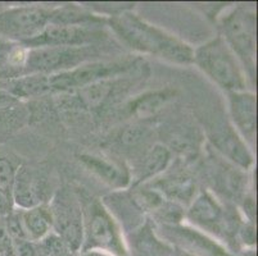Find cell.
I'll return each mask as SVG.
<instances>
[{"instance_id":"obj_1","label":"cell","mask_w":258,"mask_h":256,"mask_svg":"<svg viewBox=\"0 0 258 256\" xmlns=\"http://www.w3.org/2000/svg\"><path fill=\"white\" fill-rule=\"evenodd\" d=\"M107 26L117 39L137 53L179 65L193 64L194 49L170 32L151 25L138 14L122 11L107 17Z\"/></svg>"},{"instance_id":"obj_2","label":"cell","mask_w":258,"mask_h":256,"mask_svg":"<svg viewBox=\"0 0 258 256\" xmlns=\"http://www.w3.org/2000/svg\"><path fill=\"white\" fill-rule=\"evenodd\" d=\"M219 27L227 46L238 58L248 82H255V53H257V13L253 8L234 7L220 17Z\"/></svg>"},{"instance_id":"obj_3","label":"cell","mask_w":258,"mask_h":256,"mask_svg":"<svg viewBox=\"0 0 258 256\" xmlns=\"http://www.w3.org/2000/svg\"><path fill=\"white\" fill-rule=\"evenodd\" d=\"M193 64L226 93L247 90L245 72L220 35L194 49Z\"/></svg>"},{"instance_id":"obj_4","label":"cell","mask_w":258,"mask_h":256,"mask_svg":"<svg viewBox=\"0 0 258 256\" xmlns=\"http://www.w3.org/2000/svg\"><path fill=\"white\" fill-rule=\"evenodd\" d=\"M81 206L84 239L80 253L97 250L112 256H127L128 248L123 233L111 210L98 199H90L86 203L81 200Z\"/></svg>"},{"instance_id":"obj_5","label":"cell","mask_w":258,"mask_h":256,"mask_svg":"<svg viewBox=\"0 0 258 256\" xmlns=\"http://www.w3.org/2000/svg\"><path fill=\"white\" fill-rule=\"evenodd\" d=\"M137 62L138 59L113 60V62L94 60L66 72L48 74L49 94L75 93L89 84L117 78L121 74L127 73L128 70L133 69Z\"/></svg>"},{"instance_id":"obj_6","label":"cell","mask_w":258,"mask_h":256,"mask_svg":"<svg viewBox=\"0 0 258 256\" xmlns=\"http://www.w3.org/2000/svg\"><path fill=\"white\" fill-rule=\"evenodd\" d=\"M51 213V232L57 234L66 247L77 256L83 247V206L80 197L67 189L58 190L48 203Z\"/></svg>"},{"instance_id":"obj_7","label":"cell","mask_w":258,"mask_h":256,"mask_svg":"<svg viewBox=\"0 0 258 256\" xmlns=\"http://www.w3.org/2000/svg\"><path fill=\"white\" fill-rule=\"evenodd\" d=\"M97 46H80V48H48L29 49L23 74H54L74 69L85 63L98 60Z\"/></svg>"},{"instance_id":"obj_8","label":"cell","mask_w":258,"mask_h":256,"mask_svg":"<svg viewBox=\"0 0 258 256\" xmlns=\"http://www.w3.org/2000/svg\"><path fill=\"white\" fill-rule=\"evenodd\" d=\"M53 8L11 7L0 12V39L26 45L51 23Z\"/></svg>"},{"instance_id":"obj_9","label":"cell","mask_w":258,"mask_h":256,"mask_svg":"<svg viewBox=\"0 0 258 256\" xmlns=\"http://www.w3.org/2000/svg\"><path fill=\"white\" fill-rule=\"evenodd\" d=\"M108 37L102 25L64 26L49 25L39 36L26 44V48H80V46H97Z\"/></svg>"},{"instance_id":"obj_10","label":"cell","mask_w":258,"mask_h":256,"mask_svg":"<svg viewBox=\"0 0 258 256\" xmlns=\"http://www.w3.org/2000/svg\"><path fill=\"white\" fill-rule=\"evenodd\" d=\"M161 233L170 239L176 248L194 256H230L226 248L215 238L194 227L182 224H162Z\"/></svg>"},{"instance_id":"obj_11","label":"cell","mask_w":258,"mask_h":256,"mask_svg":"<svg viewBox=\"0 0 258 256\" xmlns=\"http://www.w3.org/2000/svg\"><path fill=\"white\" fill-rule=\"evenodd\" d=\"M187 222L194 228L213 236H221L226 231V215L221 204L210 192H201L194 197L186 210Z\"/></svg>"},{"instance_id":"obj_12","label":"cell","mask_w":258,"mask_h":256,"mask_svg":"<svg viewBox=\"0 0 258 256\" xmlns=\"http://www.w3.org/2000/svg\"><path fill=\"white\" fill-rule=\"evenodd\" d=\"M231 126L247 144H254L257 132V98L248 90L227 93Z\"/></svg>"},{"instance_id":"obj_13","label":"cell","mask_w":258,"mask_h":256,"mask_svg":"<svg viewBox=\"0 0 258 256\" xmlns=\"http://www.w3.org/2000/svg\"><path fill=\"white\" fill-rule=\"evenodd\" d=\"M208 137L215 149L234 165L243 170L252 168L254 163L253 154L250 152L247 142L238 135L231 124L213 128Z\"/></svg>"},{"instance_id":"obj_14","label":"cell","mask_w":258,"mask_h":256,"mask_svg":"<svg viewBox=\"0 0 258 256\" xmlns=\"http://www.w3.org/2000/svg\"><path fill=\"white\" fill-rule=\"evenodd\" d=\"M45 181L34 169L27 165H18L12 186V199L15 208L26 210L45 204Z\"/></svg>"},{"instance_id":"obj_15","label":"cell","mask_w":258,"mask_h":256,"mask_svg":"<svg viewBox=\"0 0 258 256\" xmlns=\"http://www.w3.org/2000/svg\"><path fill=\"white\" fill-rule=\"evenodd\" d=\"M79 160L89 172L112 189L123 190L130 185V172L123 164L94 154H81Z\"/></svg>"},{"instance_id":"obj_16","label":"cell","mask_w":258,"mask_h":256,"mask_svg":"<svg viewBox=\"0 0 258 256\" xmlns=\"http://www.w3.org/2000/svg\"><path fill=\"white\" fill-rule=\"evenodd\" d=\"M175 96L176 90L170 88L147 91L128 103L127 112L137 119L153 118Z\"/></svg>"},{"instance_id":"obj_17","label":"cell","mask_w":258,"mask_h":256,"mask_svg":"<svg viewBox=\"0 0 258 256\" xmlns=\"http://www.w3.org/2000/svg\"><path fill=\"white\" fill-rule=\"evenodd\" d=\"M18 210V209H17ZM26 237L30 241H41L51 233V213L48 203L26 210H18Z\"/></svg>"},{"instance_id":"obj_18","label":"cell","mask_w":258,"mask_h":256,"mask_svg":"<svg viewBox=\"0 0 258 256\" xmlns=\"http://www.w3.org/2000/svg\"><path fill=\"white\" fill-rule=\"evenodd\" d=\"M29 48L0 39V81L22 76Z\"/></svg>"},{"instance_id":"obj_19","label":"cell","mask_w":258,"mask_h":256,"mask_svg":"<svg viewBox=\"0 0 258 256\" xmlns=\"http://www.w3.org/2000/svg\"><path fill=\"white\" fill-rule=\"evenodd\" d=\"M171 161V151L161 144H156L145 155L143 161L142 173L138 180V183H143L152 178L157 177L167 169Z\"/></svg>"},{"instance_id":"obj_20","label":"cell","mask_w":258,"mask_h":256,"mask_svg":"<svg viewBox=\"0 0 258 256\" xmlns=\"http://www.w3.org/2000/svg\"><path fill=\"white\" fill-rule=\"evenodd\" d=\"M113 89L114 78L89 84L86 88L75 91L74 94L80 105H83L84 108H89V109H95V108L102 107L107 102L113 93Z\"/></svg>"},{"instance_id":"obj_21","label":"cell","mask_w":258,"mask_h":256,"mask_svg":"<svg viewBox=\"0 0 258 256\" xmlns=\"http://www.w3.org/2000/svg\"><path fill=\"white\" fill-rule=\"evenodd\" d=\"M15 256H50L43 241H30L22 239L13 242Z\"/></svg>"},{"instance_id":"obj_22","label":"cell","mask_w":258,"mask_h":256,"mask_svg":"<svg viewBox=\"0 0 258 256\" xmlns=\"http://www.w3.org/2000/svg\"><path fill=\"white\" fill-rule=\"evenodd\" d=\"M17 168L18 165H15L11 159L0 155V189L6 190L9 194H12V186L15 182Z\"/></svg>"},{"instance_id":"obj_23","label":"cell","mask_w":258,"mask_h":256,"mask_svg":"<svg viewBox=\"0 0 258 256\" xmlns=\"http://www.w3.org/2000/svg\"><path fill=\"white\" fill-rule=\"evenodd\" d=\"M148 128L144 126H139V124H133V126L126 127L125 130L121 133V141L125 145H137L138 142L147 137Z\"/></svg>"},{"instance_id":"obj_24","label":"cell","mask_w":258,"mask_h":256,"mask_svg":"<svg viewBox=\"0 0 258 256\" xmlns=\"http://www.w3.org/2000/svg\"><path fill=\"white\" fill-rule=\"evenodd\" d=\"M0 256H15L13 242L7 232L3 219H0Z\"/></svg>"},{"instance_id":"obj_25","label":"cell","mask_w":258,"mask_h":256,"mask_svg":"<svg viewBox=\"0 0 258 256\" xmlns=\"http://www.w3.org/2000/svg\"><path fill=\"white\" fill-rule=\"evenodd\" d=\"M15 204L12 199V194L7 192L6 190L0 189V219L8 217L15 211Z\"/></svg>"},{"instance_id":"obj_26","label":"cell","mask_w":258,"mask_h":256,"mask_svg":"<svg viewBox=\"0 0 258 256\" xmlns=\"http://www.w3.org/2000/svg\"><path fill=\"white\" fill-rule=\"evenodd\" d=\"M79 256H112L107 252H103V251H97V250H91V251H85V252L79 253Z\"/></svg>"},{"instance_id":"obj_27","label":"cell","mask_w":258,"mask_h":256,"mask_svg":"<svg viewBox=\"0 0 258 256\" xmlns=\"http://www.w3.org/2000/svg\"><path fill=\"white\" fill-rule=\"evenodd\" d=\"M172 256H194V255H191V253H189V252H185V251L180 250V248L173 247Z\"/></svg>"}]
</instances>
